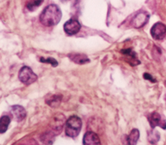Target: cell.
<instances>
[{"label": "cell", "mask_w": 166, "mask_h": 145, "mask_svg": "<svg viewBox=\"0 0 166 145\" xmlns=\"http://www.w3.org/2000/svg\"><path fill=\"white\" fill-rule=\"evenodd\" d=\"M61 11L60 8L56 4L46 6L45 9L40 15V22L45 26L56 25L61 21Z\"/></svg>", "instance_id": "6da1fadb"}, {"label": "cell", "mask_w": 166, "mask_h": 145, "mask_svg": "<svg viewBox=\"0 0 166 145\" xmlns=\"http://www.w3.org/2000/svg\"><path fill=\"white\" fill-rule=\"evenodd\" d=\"M66 135L69 137L75 138L78 136L81 132L82 123L80 117L77 116H72L66 121Z\"/></svg>", "instance_id": "7a4b0ae2"}, {"label": "cell", "mask_w": 166, "mask_h": 145, "mask_svg": "<svg viewBox=\"0 0 166 145\" xmlns=\"http://www.w3.org/2000/svg\"><path fill=\"white\" fill-rule=\"evenodd\" d=\"M18 78L19 80L23 83L29 85L36 82L37 79V76L33 72V70L28 66H24L18 73Z\"/></svg>", "instance_id": "3957f363"}, {"label": "cell", "mask_w": 166, "mask_h": 145, "mask_svg": "<svg viewBox=\"0 0 166 145\" xmlns=\"http://www.w3.org/2000/svg\"><path fill=\"white\" fill-rule=\"evenodd\" d=\"M150 18V15L145 12V11H140L138 13H137L135 17L133 18L132 20V26L138 29L143 27L145 24H147V22L149 21Z\"/></svg>", "instance_id": "277c9868"}, {"label": "cell", "mask_w": 166, "mask_h": 145, "mask_svg": "<svg viewBox=\"0 0 166 145\" xmlns=\"http://www.w3.org/2000/svg\"><path fill=\"white\" fill-rule=\"evenodd\" d=\"M151 34L154 39H157V40L163 39L166 35L165 24L162 23H156L151 28Z\"/></svg>", "instance_id": "5b68a950"}, {"label": "cell", "mask_w": 166, "mask_h": 145, "mask_svg": "<svg viewBox=\"0 0 166 145\" xmlns=\"http://www.w3.org/2000/svg\"><path fill=\"white\" fill-rule=\"evenodd\" d=\"M64 32L69 36L76 35L81 30V24L76 19H70L64 24Z\"/></svg>", "instance_id": "8992f818"}, {"label": "cell", "mask_w": 166, "mask_h": 145, "mask_svg": "<svg viewBox=\"0 0 166 145\" xmlns=\"http://www.w3.org/2000/svg\"><path fill=\"white\" fill-rule=\"evenodd\" d=\"M148 120L152 129H154L156 126H160L163 129H166V121H165L157 112L151 113Z\"/></svg>", "instance_id": "52a82bcc"}, {"label": "cell", "mask_w": 166, "mask_h": 145, "mask_svg": "<svg viewBox=\"0 0 166 145\" xmlns=\"http://www.w3.org/2000/svg\"><path fill=\"white\" fill-rule=\"evenodd\" d=\"M11 113L16 122H21L26 117V111L23 106L13 105L11 108Z\"/></svg>", "instance_id": "ba28073f"}, {"label": "cell", "mask_w": 166, "mask_h": 145, "mask_svg": "<svg viewBox=\"0 0 166 145\" xmlns=\"http://www.w3.org/2000/svg\"><path fill=\"white\" fill-rule=\"evenodd\" d=\"M83 144L85 145H97L100 144V140L99 136L93 132V131H88L85 133L83 137Z\"/></svg>", "instance_id": "9c48e42d"}, {"label": "cell", "mask_w": 166, "mask_h": 145, "mask_svg": "<svg viewBox=\"0 0 166 145\" xmlns=\"http://www.w3.org/2000/svg\"><path fill=\"white\" fill-rule=\"evenodd\" d=\"M68 57L70 58L71 61L78 65H84L90 61L89 58L84 54H69Z\"/></svg>", "instance_id": "30bf717a"}, {"label": "cell", "mask_w": 166, "mask_h": 145, "mask_svg": "<svg viewBox=\"0 0 166 145\" xmlns=\"http://www.w3.org/2000/svg\"><path fill=\"white\" fill-rule=\"evenodd\" d=\"M61 100L62 97L61 95H53L46 99V103L52 108H57L60 106Z\"/></svg>", "instance_id": "8fae6325"}, {"label": "cell", "mask_w": 166, "mask_h": 145, "mask_svg": "<svg viewBox=\"0 0 166 145\" xmlns=\"http://www.w3.org/2000/svg\"><path fill=\"white\" fill-rule=\"evenodd\" d=\"M55 123L52 125L54 131H58L60 132L61 130L63 128V124H64V122H65V117L63 115H60V117H58V116H56L55 118Z\"/></svg>", "instance_id": "7c38bea8"}, {"label": "cell", "mask_w": 166, "mask_h": 145, "mask_svg": "<svg viewBox=\"0 0 166 145\" xmlns=\"http://www.w3.org/2000/svg\"><path fill=\"white\" fill-rule=\"evenodd\" d=\"M138 138H139V130L137 129H133L130 132L129 136H127L128 144H136Z\"/></svg>", "instance_id": "4fadbf2b"}, {"label": "cell", "mask_w": 166, "mask_h": 145, "mask_svg": "<svg viewBox=\"0 0 166 145\" xmlns=\"http://www.w3.org/2000/svg\"><path fill=\"white\" fill-rule=\"evenodd\" d=\"M11 123V118L8 116H3L0 120V133H4Z\"/></svg>", "instance_id": "5bb4252c"}, {"label": "cell", "mask_w": 166, "mask_h": 145, "mask_svg": "<svg viewBox=\"0 0 166 145\" xmlns=\"http://www.w3.org/2000/svg\"><path fill=\"white\" fill-rule=\"evenodd\" d=\"M43 0H29V2L27 3V9L30 11H33L35 10H36L42 4H43Z\"/></svg>", "instance_id": "9a60e30c"}, {"label": "cell", "mask_w": 166, "mask_h": 145, "mask_svg": "<svg viewBox=\"0 0 166 145\" xmlns=\"http://www.w3.org/2000/svg\"><path fill=\"white\" fill-rule=\"evenodd\" d=\"M40 61L43 62V63H45V64H50L52 66L56 67L58 65V63L56 59L52 58V57H48V58H44V57H41L40 58Z\"/></svg>", "instance_id": "2e32d148"}, {"label": "cell", "mask_w": 166, "mask_h": 145, "mask_svg": "<svg viewBox=\"0 0 166 145\" xmlns=\"http://www.w3.org/2000/svg\"><path fill=\"white\" fill-rule=\"evenodd\" d=\"M144 78L145 79H146V80H150L151 82H153V83H155L156 82V80L151 77L150 74H148V73H145L144 74Z\"/></svg>", "instance_id": "e0dca14e"}, {"label": "cell", "mask_w": 166, "mask_h": 145, "mask_svg": "<svg viewBox=\"0 0 166 145\" xmlns=\"http://www.w3.org/2000/svg\"><path fill=\"white\" fill-rule=\"evenodd\" d=\"M61 2H66V1H68V0H60Z\"/></svg>", "instance_id": "ac0fdd59"}]
</instances>
